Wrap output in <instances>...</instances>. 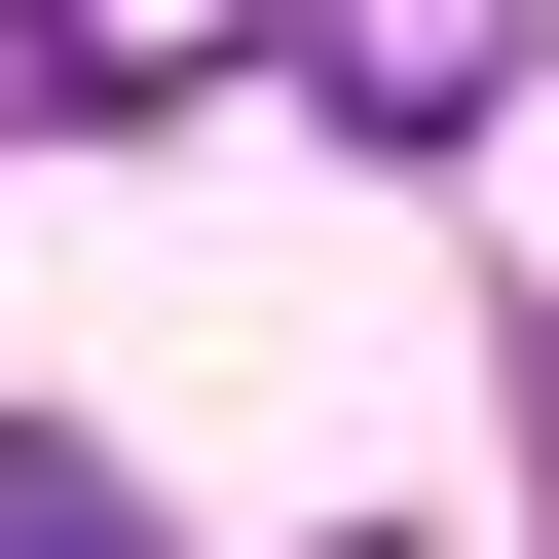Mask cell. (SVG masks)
<instances>
[{
	"label": "cell",
	"mask_w": 559,
	"mask_h": 559,
	"mask_svg": "<svg viewBox=\"0 0 559 559\" xmlns=\"http://www.w3.org/2000/svg\"><path fill=\"white\" fill-rule=\"evenodd\" d=\"M261 38H299V0H0V112H187Z\"/></svg>",
	"instance_id": "1"
},
{
	"label": "cell",
	"mask_w": 559,
	"mask_h": 559,
	"mask_svg": "<svg viewBox=\"0 0 559 559\" xmlns=\"http://www.w3.org/2000/svg\"><path fill=\"white\" fill-rule=\"evenodd\" d=\"M299 75H336L373 150H485V112H522V0H299Z\"/></svg>",
	"instance_id": "2"
},
{
	"label": "cell",
	"mask_w": 559,
	"mask_h": 559,
	"mask_svg": "<svg viewBox=\"0 0 559 559\" xmlns=\"http://www.w3.org/2000/svg\"><path fill=\"white\" fill-rule=\"evenodd\" d=\"M0 559H150V522H112V448H38V411H0Z\"/></svg>",
	"instance_id": "3"
},
{
	"label": "cell",
	"mask_w": 559,
	"mask_h": 559,
	"mask_svg": "<svg viewBox=\"0 0 559 559\" xmlns=\"http://www.w3.org/2000/svg\"><path fill=\"white\" fill-rule=\"evenodd\" d=\"M336 559H448V522H336Z\"/></svg>",
	"instance_id": "4"
}]
</instances>
